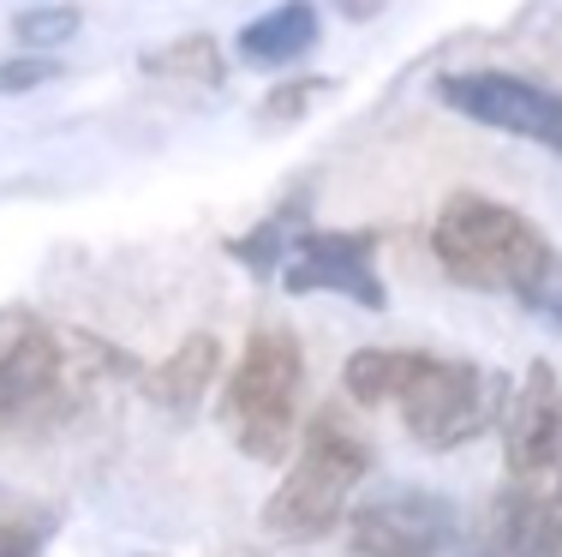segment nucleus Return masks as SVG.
Segmentation results:
<instances>
[{"label":"nucleus","instance_id":"1","mask_svg":"<svg viewBox=\"0 0 562 557\" xmlns=\"http://www.w3.org/2000/svg\"><path fill=\"white\" fill-rule=\"evenodd\" d=\"M114 383H138V366L109 336L48 324L24 307L0 312V444L66 432Z\"/></svg>","mask_w":562,"mask_h":557},{"label":"nucleus","instance_id":"2","mask_svg":"<svg viewBox=\"0 0 562 557\" xmlns=\"http://www.w3.org/2000/svg\"><path fill=\"white\" fill-rule=\"evenodd\" d=\"M431 252L449 282L485 288V294H515L527 307L557 282V252L539 234V222H527L520 210H508L485 192L443 198V210L431 222Z\"/></svg>","mask_w":562,"mask_h":557},{"label":"nucleus","instance_id":"3","mask_svg":"<svg viewBox=\"0 0 562 557\" xmlns=\"http://www.w3.org/2000/svg\"><path fill=\"white\" fill-rule=\"evenodd\" d=\"M300 456L281 474V486L263 503V534L288 539V546H312L347 515L353 492L371 474V437L341 414V408H317L300 432Z\"/></svg>","mask_w":562,"mask_h":557},{"label":"nucleus","instance_id":"4","mask_svg":"<svg viewBox=\"0 0 562 557\" xmlns=\"http://www.w3.org/2000/svg\"><path fill=\"white\" fill-rule=\"evenodd\" d=\"M305 390V354L288 324H258L246 336L234 378L222 396V426L251 461H281L293 449V414Z\"/></svg>","mask_w":562,"mask_h":557},{"label":"nucleus","instance_id":"5","mask_svg":"<svg viewBox=\"0 0 562 557\" xmlns=\"http://www.w3.org/2000/svg\"><path fill=\"white\" fill-rule=\"evenodd\" d=\"M503 402H508V383L497 371H485L473 360H437V354H425V366L413 371V383L395 396L401 426L413 432V444L437 449V456L473 444V437L503 414Z\"/></svg>","mask_w":562,"mask_h":557},{"label":"nucleus","instance_id":"6","mask_svg":"<svg viewBox=\"0 0 562 557\" xmlns=\"http://www.w3.org/2000/svg\"><path fill=\"white\" fill-rule=\"evenodd\" d=\"M503 468L515 486L562 503V383L544 360H532L503 402Z\"/></svg>","mask_w":562,"mask_h":557},{"label":"nucleus","instance_id":"7","mask_svg":"<svg viewBox=\"0 0 562 557\" xmlns=\"http://www.w3.org/2000/svg\"><path fill=\"white\" fill-rule=\"evenodd\" d=\"M437 102L454 109L461 121H479L491 132H508V138L544 144V151H562V97L532 78L515 73H443L437 78Z\"/></svg>","mask_w":562,"mask_h":557},{"label":"nucleus","instance_id":"8","mask_svg":"<svg viewBox=\"0 0 562 557\" xmlns=\"http://www.w3.org/2000/svg\"><path fill=\"white\" fill-rule=\"evenodd\" d=\"M281 288L288 294H341L366 312H383L390 288L378 276V234L371 229H341V234L300 229L288 258H281Z\"/></svg>","mask_w":562,"mask_h":557},{"label":"nucleus","instance_id":"9","mask_svg":"<svg viewBox=\"0 0 562 557\" xmlns=\"http://www.w3.org/2000/svg\"><path fill=\"white\" fill-rule=\"evenodd\" d=\"M454 539V503L419 486L366 498L347 515V546L353 557H437Z\"/></svg>","mask_w":562,"mask_h":557},{"label":"nucleus","instance_id":"10","mask_svg":"<svg viewBox=\"0 0 562 557\" xmlns=\"http://www.w3.org/2000/svg\"><path fill=\"white\" fill-rule=\"evenodd\" d=\"M473 557H562V503L508 480L479 515Z\"/></svg>","mask_w":562,"mask_h":557},{"label":"nucleus","instance_id":"11","mask_svg":"<svg viewBox=\"0 0 562 557\" xmlns=\"http://www.w3.org/2000/svg\"><path fill=\"white\" fill-rule=\"evenodd\" d=\"M216 371H222V342L198 330V336H186L162 366L138 371V390H144V402L162 408V414H192V408L204 402V390L216 383Z\"/></svg>","mask_w":562,"mask_h":557},{"label":"nucleus","instance_id":"12","mask_svg":"<svg viewBox=\"0 0 562 557\" xmlns=\"http://www.w3.org/2000/svg\"><path fill=\"white\" fill-rule=\"evenodd\" d=\"M317 31H324V19H317L312 0H281L234 36V55L246 66H293L317 48Z\"/></svg>","mask_w":562,"mask_h":557},{"label":"nucleus","instance_id":"13","mask_svg":"<svg viewBox=\"0 0 562 557\" xmlns=\"http://www.w3.org/2000/svg\"><path fill=\"white\" fill-rule=\"evenodd\" d=\"M419 366H425L419 348H359V354H347V366H341V390L353 396V402H395Z\"/></svg>","mask_w":562,"mask_h":557},{"label":"nucleus","instance_id":"14","mask_svg":"<svg viewBox=\"0 0 562 557\" xmlns=\"http://www.w3.org/2000/svg\"><path fill=\"white\" fill-rule=\"evenodd\" d=\"M300 229H305V198H293V204L270 210V216H263L251 234L227 241V252H234V258L246 264L251 276H276V270H281V258H288V246H293V234H300Z\"/></svg>","mask_w":562,"mask_h":557},{"label":"nucleus","instance_id":"15","mask_svg":"<svg viewBox=\"0 0 562 557\" xmlns=\"http://www.w3.org/2000/svg\"><path fill=\"white\" fill-rule=\"evenodd\" d=\"M144 73L150 78H198V85H222L227 60H222L216 36H180V43L144 55Z\"/></svg>","mask_w":562,"mask_h":557},{"label":"nucleus","instance_id":"16","mask_svg":"<svg viewBox=\"0 0 562 557\" xmlns=\"http://www.w3.org/2000/svg\"><path fill=\"white\" fill-rule=\"evenodd\" d=\"M78 24H85L78 7H24L19 19H12V36H19L24 48H60L78 36Z\"/></svg>","mask_w":562,"mask_h":557},{"label":"nucleus","instance_id":"17","mask_svg":"<svg viewBox=\"0 0 562 557\" xmlns=\"http://www.w3.org/2000/svg\"><path fill=\"white\" fill-rule=\"evenodd\" d=\"M329 78H293V85H281L263 97V126H293V121H305L312 114V102H324L329 97Z\"/></svg>","mask_w":562,"mask_h":557},{"label":"nucleus","instance_id":"18","mask_svg":"<svg viewBox=\"0 0 562 557\" xmlns=\"http://www.w3.org/2000/svg\"><path fill=\"white\" fill-rule=\"evenodd\" d=\"M48 522L24 510H0V557H43Z\"/></svg>","mask_w":562,"mask_h":557},{"label":"nucleus","instance_id":"19","mask_svg":"<svg viewBox=\"0 0 562 557\" xmlns=\"http://www.w3.org/2000/svg\"><path fill=\"white\" fill-rule=\"evenodd\" d=\"M48 78H60V60H48V48L43 55H12L0 60V97H24V90L48 85Z\"/></svg>","mask_w":562,"mask_h":557},{"label":"nucleus","instance_id":"20","mask_svg":"<svg viewBox=\"0 0 562 557\" xmlns=\"http://www.w3.org/2000/svg\"><path fill=\"white\" fill-rule=\"evenodd\" d=\"M126 557H156V552H126Z\"/></svg>","mask_w":562,"mask_h":557}]
</instances>
